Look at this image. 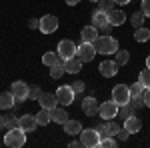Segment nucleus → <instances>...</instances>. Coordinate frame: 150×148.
<instances>
[{
    "label": "nucleus",
    "instance_id": "nucleus-1",
    "mask_svg": "<svg viewBox=\"0 0 150 148\" xmlns=\"http://www.w3.org/2000/svg\"><path fill=\"white\" fill-rule=\"evenodd\" d=\"M94 48H96L98 54H116V50H118V40L110 34L98 36V38L94 40Z\"/></svg>",
    "mask_w": 150,
    "mask_h": 148
},
{
    "label": "nucleus",
    "instance_id": "nucleus-2",
    "mask_svg": "<svg viewBox=\"0 0 150 148\" xmlns=\"http://www.w3.org/2000/svg\"><path fill=\"white\" fill-rule=\"evenodd\" d=\"M4 144L8 148H22L26 144V130L18 128H8V132L4 134Z\"/></svg>",
    "mask_w": 150,
    "mask_h": 148
},
{
    "label": "nucleus",
    "instance_id": "nucleus-3",
    "mask_svg": "<svg viewBox=\"0 0 150 148\" xmlns=\"http://www.w3.org/2000/svg\"><path fill=\"white\" fill-rule=\"evenodd\" d=\"M100 132L96 130V128H86V130H82L80 132V142L82 146L86 148H98L100 146Z\"/></svg>",
    "mask_w": 150,
    "mask_h": 148
},
{
    "label": "nucleus",
    "instance_id": "nucleus-4",
    "mask_svg": "<svg viewBox=\"0 0 150 148\" xmlns=\"http://www.w3.org/2000/svg\"><path fill=\"white\" fill-rule=\"evenodd\" d=\"M92 24L98 28V30H102L104 34H110V30L114 28V26L110 24V20H108V12L100 10V8L92 14Z\"/></svg>",
    "mask_w": 150,
    "mask_h": 148
},
{
    "label": "nucleus",
    "instance_id": "nucleus-5",
    "mask_svg": "<svg viewBox=\"0 0 150 148\" xmlns=\"http://www.w3.org/2000/svg\"><path fill=\"white\" fill-rule=\"evenodd\" d=\"M54 94H56L58 104H62V106H70V104L74 102V96H76V92L72 90L70 84H62V86H58Z\"/></svg>",
    "mask_w": 150,
    "mask_h": 148
},
{
    "label": "nucleus",
    "instance_id": "nucleus-6",
    "mask_svg": "<svg viewBox=\"0 0 150 148\" xmlns=\"http://www.w3.org/2000/svg\"><path fill=\"white\" fill-rule=\"evenodd\" d=\"M130 98H132V94H130V86H126V84H116L114 88H112V100H114L118 106L128 104V102H130Z\"/></svg>",
    "mask_w": 150,
    "mask_h": 148
},
{
    "label": "nucleus",
    "instance_id": "nucleus-7",
    "mask_svg": "<svg viewBox=\"0 0 150 148\" xmlns=\"http://www.w3.org/2000/svg\"><path fill=\"white\" fill-rule=\"evenodd\" d=\"M96 54H98V52H96V48H94L92 42H82V44L76 46V56L82 60V64H84V62H92Z\"/></svg>",
    "mask_w": 150,
    "mask_h": 148
},
{
    "label": "nucleus",
    "instance_id": "nucleus-8",
    "mask_svg": "<svg viewBox=\"0 0 150 148\" xmlns=\"http://www.w3.org/2000/svg\"><path fill=\"white\" fill-rule=\"evenodd\" d=\"M98 116L102 120H112L118 116V104L114 100H108V102H102L100 104V110H98Z\"/></svg>",
    "mask_w": 150,
    "mask_h": 148
},
{
    "label": "nucleus",
    "instance_id": "nucleus-9",
    "mask_svg": "<svg viewBox=\"0 0 150 148\" xmlns=\"http://www.w3.org/2000/svg\"><path fill=\"white\" fill-rule=\"evenodd\" d=\"M12 94L16 96V104L24 102L26 98H28V92H30V86L26 84V82H22V80H16V82H12Z\"/></svg>",
    "mask_w": 150,
    "mask_h": 148
},
{
    "label": "nucleus",
    "instance_id": "nucleus-10",
    "mask_svg": "<svg viewBox=\"0 0 150 148\" xmlns=\"http://www.w3.org/2000/svg\"><path fill=\"white\" fill-rule=\"evenodd\" d=\"M58 54L60 58H64V60H68V58L76 56V44L70 40V38H64V40H60V44H58Z\"/></svg>",
    "mask_w": 150,
    "mask_h": 148
},
{
    "label": "nucleus",
    "instance_id": "nucleus-11",
    "mask_svg": "<svg viewBox=\"0 0 150 148\" xmlns=\"http://www.w3.org/2000/svg\"><path fill=\"white\" fill-rule=\"evenodd\" d=\"M56 28H58V18L56 16L46 14V16L40 18V32H42V34H52V32H56Z\"/></svg>",
    "mask_w": 150,
    "mask_h": 148
},
{
    "label": "nucleus",
    "instance_id": "nucleus-12",
    "mask_svg": "<svg viewBox=\"0 0 150 148\" xmlns=\"http://www.w3.org/2000/svg\"><path fill=\"white\" fill-rule=\"evenodd\" d=\"M98 72L106 76V78H112L116 72H118V62L116 60H102L100 66H98Z\"/></svg>",
    "mask_w": 150,
    "mask_h": 148
},
{
    "label": "nucleus",
    "instance_id": "nucleus-13",
    "mask_svg": "<svg viewBox=\"0 0 150 148\" xmlns=\"http://www.w3.org/2000/svg\"><path fill=\"white\" fill-rule=\"evenodd\" d=\"M98 110H100V104L94 96H86L82 100V112L86 116H94V114H98Z\"/></svg>",
    "mask_w": 150,
    "mask_h": 148
},
{
    "label": "nucleus",
    "instance_id": "nucleus-14",
    "mask_svg": "<svg viewBox=\"0 0 150 148\" xmlns=\"http://www.w3.org/2000/svg\"><path fill=\"white\" fill-rule=\"evenodd\" d=\"M18 122H20V128L26 130V132H32V130L38 128V120H36V116H32V114H22L18 118Z\"/></svg>",
    "mask_w": 150,
    "mask_h": 148
},
{
    "label": "nucleus",
    "instance_id": "nucleus-15",
    "mask_svg": "<svg viewBox=\"0 0 150 148\" xmlns=\"http://www.w3.org/2000/svg\"><path fill=\"white\" fill-rule=\"evenodd\" d=\"M16 106V96L10 92H0V108L2 110H10Z\"/></svg>",
    "mask_w": 150,
    "mask_h": 148
},
{
    "label": "nucleus",
    "instance_id": "nucleus-16",
    "mask_svg": "<svg viewBox=\"0 0 150 148\" xmlns=\"http://www.w3.org/2000/svg\"><path fill=\"white\" fill-rule=\"evenodd\" d=\"M38 102H40V106L42 108H48V110H52V108H56V94H52V92H42V96L38 98Z\"/></svg>",
    "mask_w": 150,
    "mask_h": 148
},
{
    "label": "nucleus",
    "instance_id": "nucleus-17",
    "mask_svg": "<svg viewBox=\"0 0 150 148\" xmlns=\"http://www.w3.org/2000/svg\"><path fill=\"white\" fill-rule=\"evenodd\" d=\"M98 28H96V26H84V28H82V32H80V38H82V42H92L94 44V40H96V38H98Z\"/></svg>",
    "mask_w": 150,
    "mask_h": 148
},
{
    "label": "nucleus",
    "instance_id": "nucleus-18",
    "mask_svg": "<svg viewBox=\"0 0 150 148\" xmlns=\"http://www.w3.org/2000/svg\"><path fill=\"white\" fill-rule=\"evenodd\" d=\"M64 68H66L68 74H78L80 68H82V60L78 56H72L68 60H64Z\"/></svg>",
    "mask_w": 150,
    "mask_h": 148
},
{
    "label": "nucleus",
    "instance_id": "nucleus-19",
    "mask_svg": "<svg viewBox=\"0 0 150 148\" xmlns=\"http://www.w3.org/2000/svg\"><path fill=\"white\" fill-rule=\"evenodd\" d=\"M124 128H126L130 134H136L140 128H142V120H140V118H136V116L132 114V116H128L126 120H124Z\"/></svg>",
    "mask_w": 150,
    "mask_h": 148
},
{
    "label": "nucleus",
    "instance_id": "nucleus-20",
    "mask_svg": "<svg viewBox=\"0 0 150 148\" xmlns=\"http://www.w3.org/2000/svg\"><path fill=\"white\" fill-rule=\"evenodd\" d=\"M108 20H110V24H112V26H120V24L126 22V14H124V10L114 8V10L108 12Z\"/></svg>",
    "mask_w": 150,
    "mask_h": 148
},
{
    "label": "nucleus",
    "instance_id": "nucleus-21",
    "mask_svg": "<svg viewBox=\"0 0 150 148\" xmlns=\"http://www.w3.org/2000/svg\"><path fill=\"white\" fill-rule=\"evenodd\" d=\"M50 116H52V120H54V122H56V124H66V122H68L70 118H68V114H66V110H64V108H52V110H50Z\"/></svg>",
    "mask_w": 150,
    "mask_h": 148
},
{
    "label": "nucleus",
    "instance_id": "nucleus-22",
    "mask_svg": "<svg viewBox=\"0 0 150 148\" xmlns=\"http://www.w3.org/2000/svg\"><path fill=\"white\" fill-rule=\"evenodd\" d=\"M64 132H66L70 138H72V136H80V132H82V124L78 122V120H68V122L64 124Z\"/></svg>",
    "mask_w": 150,
    "mask_h": 148
},
{
    "label": "nucleus",
    "instance_id": "nucleus-23",
    "mask_svg": "<svg viewBox=\"0 0 150 148\" xmlns=\"http://www.w3.org/2000/svg\"><path fill=\"white\" fill-rule=\"evenodd\" d=\"M58 62H64V58H60V54H54L52 50L50 52H44V56H42V64H46V66H54Z\"/></svg>",
    "mask_w": 150,
    "mask_h": 148
},
{
    "label": "nucleus",
    "instance_id": "nucleus-24",
    "mask_svg": "<svg viewBox=\"0 0 150 148\" xmlns=\"http://www.w3.org/2000/svg\"><path fill=\"white\" fill-rule=\"evenodd\" d=\"M36 120H38V126H46L52 122V116H50V110L48 108H42L40 112L36 114Z\"/></svg>",
    "mask_w": 150,
    "mask_h": 148
},
{
    "label": "nucleus",
    "instance_id": "nucleus-25",
    "mask_svg": "<svg viewBox=\"0 0 150 148\" xmlns=\"http://www.w3.org/2000/svg\"><path fill=\"white\" fill-rule=\"evenodd\" d=\"M134 110H136V108H134L130 102H128V104H122V106H118V118L126 120L128 116H132V114H134Z\"/></svg>",
    "mask_w": 150,
    "mask_h": 148
},
{
    "label": "nucleus",
    "instance_id": "nucleus-26",
    "mask_svg": "<svg viewBox=\"0 0 150 148\" xmlns=\"http://www.w3.org/2000/svg\"><path fill=\"white\" fill-rule=\"evenodd\" d=\"M134 40H136V42H146V40H150V30H148V28H144V26L136 28V32H134Z\"/></svg>",
    "mask_w": 150,
    "mask_h": 148
},
{
    "label": "nucleus",
    "instance_id": "nucleus-27",
    "mask_svg": "<svg viewBox=\"0 0 150 148\" xmlns=\"http://www.w3.org/2000/svg\"><path fill=\"white\" fill-rule=\"evenodd\" d=\"M66 74V68H64V62H58L54 66H50V76L52 78H62Z\"/></svg>",
    "mask_w": 150,
    "mask_h": 148
},
{
    "label": "nucleus",
    "instance_id": "nucleus-28",
    "mask_svg": "<svg viewBox=\"0 0 150 148\" xmlns=\"http://www.w3.org/2000/svg\"><path fill=\"white\" fill-rule=\"evenodd\" d=\"M116 62H118V66H124V64H128V60H130V54H128V50H116Z\"/></svg>",
    "mask_w": 150,
    "mask_h": 148
},
{
    "label": "nucleus",
    "instance_id": "nucleus-29",
    "mask_svg": "<svg viewBox=\"0 0 150 148\" xmlns=\"http://www.w3.org/2000/svg\"><path fill=\"white\" fill-rule=\"evenodd\" d=\"M144 18H146V16H144V12H142V10L134 12L132 18H130V20H132V26H134V28H140V26L144 24Z\"/></svg>",
    "mask_w": 150,
    "mask_h": 148
},
{
    "label": "nucleus",
    "instance_id": "nucleus-30",
    "mask_svg": "<svg viewBox=\"0 0 150 148\" xmlns=\"http://www.w3.org/2000/svg\"><path fill=\"white\" fill-rule=\"evenodd\" d=\"M118 142L114 140V136H106V138H100V148H116Z\"/></svg>",
    "mask_w": 150,
    "mask_h": 148
},
{
    "label": "nucleus",
    "instance_id": "nucleus-31",
    "mask_svg": "<svg viewBox=\"0 0 150 148\" xmlns=\"http://www.w3.org/2000/svg\"><path fill=\"white\" fill-rule=\"evenodd\" d=\"M18 118H20V116H14V114L6 116V118H4V124H6V128H18V126H20Z\"/></svg>",
    "mask_w": 150,
    "mask_h": 148
},
{
    "label": "nucleus",
    "instance_id": "nucleus-32",
    "mask_svg": "<svg viewBox=\"0 0 150 148\" xmlns=\"http://www.w3.org/2000/svg\"><path fill=\"white\" fill-rule=\"evenodd\" d=\"M138 80L146 86V88H150V68L146 66V70H140V76H138Z\"/></svg>",
    "mask_w": 150,
    "mask_h": 148
},
{
    "label": "nucleus",
    "instance_id": "nucleus-33",
    "mask_svg": "<svg viewBox=\"0 0 150 148\" xmlns=\"http://www.w3.org/2000/svg\"><path fill=\"white\" fill-rule=\"evenodd\" d=\"M144 88H146V86H144V84L138 80V82H134V84L130 86V94H132V96H138V94H142V92H144Z\"/></svg>",
    "mask_w": 150,
    "mask_h": 148
},
{
    "label": "nucleus",
    "instance_id": "nucleus-34",
    "mask_svg": "<svg viewBox=\"0 0 150 148\" xmlns=\"http://www.w3.org/2000/svg\"><path fill=\"white\" fill-rule=\"evenodd\" d=\"M40 96H42V88H40V86H30L28 98H30V100H38Z\"/></svg>",
    "mask_w": 150,
    "mask_h": 148
},
{
    "label": "nucleus",
    "instance_id": "nucleus-35",
    "mask_svg": "<svg viewBox=\"0 0 150 148\" xmlns=\"http://www.w3.org/2000/svg\"><path fill=\"white\" fill-rule=\"evenodd\" d=\"M100 4V10H104V12H110V10H114V0H100L98 2Z\"/></svg>",
    "mask_w": 150,
    "mask_h": 148
},
{
    "label": "nucleus",
    "instance_id": "nucleus-36",
    "mask_svg": "<svg viewBox=\"0 0 150 148\" xmlns=\"http://www.w3.org/2000/svg\"><path fill=\"white\" fill-rule=\"evenodd\" d=\"M106 126H108V136H116L118 130H120V126L116 122H112V120H106Z\"/></svg>",
    "mask_w": 150,
    "mask_h": 148
},
{
    "label": "nucleus",
    "instance_id": "nucleus-37",
    "mask_svg": "<svg viewBox=\"0 0 150 148\" xmlns=\"http://www.w3.org/2000/svg\"><path fill=\"white\" fill-rule=\"evenodd\" d=\"M130 104H132L134 108H142V106H144V98H142V94L132 96V98H130Z\"/></svg>",
    "mask_w": 150,
    "mask_h": 148
},
{
    "label": "nucleus",
    "instance_id": "nucleus-38",
    "mask_svg": "<svg viewBox=\"0 0 150 148\" xmlns=\"http://www.w3.org/2000/svg\"><path fill=\"white\" fill-rule=\"evenodd\" d=\"M70 86H72V90L76 92V94H80V92H84V88H86V84H84L82 80H76V82H72Z\"/></svg>",
    "mask_w": 150,
    "mask_h": 148
},
{
    "label": "nucleus",
    "instance_id": "nucleus-39",
    "mask_svg": "<svg viewBox=\"0 0 150 148\" xmlns=\"http://www.w3.org/2000/svg\"><path fill=\"white\" fill-rule=\"evenodd\" d=\"M140 6H142L140 10L144 12V16H146V18H150V0H142V2H140Z\"/></svg>",
    "mask_w": 150,
    "mask_h": 148
},
{
    "label": "nucleus",
    "instance_id": "nucleus-40",
    "mask_svg": "<svg viewBox=\"0 0 150 148\" xmlns=\"http://www.w3.org/2000/svg\"><path fill=\"white\" fill-rule=\"evenodd\" d=\"M128 136H130V132H128L126 128H120V130H118V134H116V138H118V140H122V142L128 140Z\"/></svg>",
    "mask_w": 150,
    "mask_h": 148
},
{
    "label": "nucleus",
    "instance_id": "nucleus-41",
    "mask_svg": "<svg viewBox=\"0 0 150 148\" xmlns=\"http://www.w3.org/2000/svg\"><path fill=\"white\" fill-rule=\"evenodd\" d=\"M96 130L100 132V136H102V138L108 136V126H106V122H104V124H98V128H96Z\"/></svg>",
    "mask_w": 150,
    "mask_h": 148
},
{
    "label": "nucleus",
    "instance_id": "nucleus-42",
    "mask_svg": "<svg viewBox=\"0 0 150 148\" xmlns=\"http://www.w3.org/2000/svg\"><path fill=\"white\" fill-rule=\"evenodd\" d=\"M142 98H144V106H148V108H150V88H144Z\"/></svg>",
    "mask_w": 150,
    "mask_h": 148
},
{
    "label": "nucleus",
    "instance_id": "nucleus-43",
    "mask_svg": "<svg viewBox=\"0 0 150 148\" xmlns=\"http://www.w3.org/2000/svg\"><path fill=\"white\" fill-rule=\"evenodd\" d=\"M28 26H30V28H40V20H38V18H30V20H28Z\"/></svg>",
    "mask_w": 150,
    "mask_h": 148
},
{
    "label": "nucleus",
    "instance_id": "nucleus-44",
    "mask_svg": "<svg viewBox=\"0 0 150 148\" xmlns=\"http://www.w3.org/2000/svg\"><path fill=\"white\" fill-rule=\"evenodd\" d=\"M70 146H72V148H80L82 142H80V140H72V142H70Z\"/></svg>",
    "mask_w": 150,
    "mask_h": 148
},
{
    "label": "nucleus",
    "instance_id": "nucleus-45",
    "mask_svg": "<svg viewBox=\"0 0 150 148\" xmlns=\"http://www.w3.org/2000/svg\"><path fill=\"white\" fill-rule=\"evenodd\" d=\"M64 2H66V4H68V6H76V4H78V2H80V0H64Z\"/></svg>",
    "mask_w": 150,
    "mask_h": 148
},
{
    "label": "nucleus",
    "instance_id": "nucleus-46",
    "mask_svg": "<svg viewBox=\"0 0 150 148\" xmlns=\"http://www.w3.org/2000/svg\"><path fill=\"white\" fill-rule=\"evenodd\" d=\"M116 4H118V6H124V4H128V2H130V0H114Z\"/></svg>",
    "mask_w": 150,
    "mask_h": 148
},
{
    "label": "nucleus",
    "instance_id": "nucleus-47",
    "mask_svg": "<svg viewBox=\"0 0 150 148\" xmlns=\"http://www.w3.org/2000/svg\"><path fill=\"white\" fill-rule=\"evenodd\" d=\"M4 126H6V124H4V116H0V130H2Z\"/></svg>",
    "mask_w": 150,
    "mask_h": 148
},
{
    "label": "nucleus",
    "instance_id": "nucleus-48",
    "mask_svg": "<svg viewBox=\"0 0 150 148\" xmlns=\"http://www.w3.org/2000/svg\"><path fill=\"white\" fill-rule=\"evenodd\" d=\"M146 66H148V68H150V56L146 58Z\"/></svg>",
    "mask_w": 150,
    "mask_h": 148
},
{
    "label": "nucleus",
    "instance_id": "nucleus-49",
    "mask_svg": "<svg viewBox=\"0 0 150 148\" xmlns=\"http://www.w3.org/2000/svg\"><path fill=\"white\" fill-rule=\"evenodd\" d=\"M88 2H100V0H88Z\"/></svg>",
    "mask_w": 150,
    "mask_h": 148
}]
</instances>
